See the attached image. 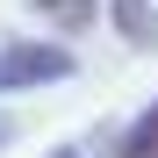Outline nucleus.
Instances as JSON below:
<instances>
[{"label": "nucleus", "instance_id": "nucleus-1", "mask_svg": "<svg viewBox=\"0 0 158 158\" xmlns=\"http://www.w3.org/2000/svg\"><path fill=\"white\" fill-rule=\"evenodd\" d=\"M58 72H65L58 50H15V58L0 65V86H15V79H58Z\"/></svg>", "mask_w": 158, "mask_h": 158}, {"label": "nucleus", "instance_id": "nucleus-3", "mask_svg": "<svg viewBox=\"0 0 158 158\" xmlns=\"http://www.w3.org/2000/svg\"><path fill=\"white\" fill-rule=\"evenodd\" d=\"M58 158H72V151H58Z\"/></svg>", "mask_w": 158, "mask_h": 158}, {"label": "nucleus", "instance_id": "nucleus-2", "mask_svg": "<svg viewBox=\"0 0 158 158\" xmlns=\"http://www.w3.org/2000/svg\"><path fill=\"white\" fill-rule=\"evenodd\" d=\"M115 158H158V108H151V115H144V122L115 144Z\"/></svg>", "mask_w": 158, "mask_h": 158}]
</instances>
